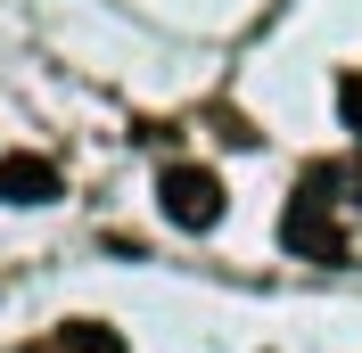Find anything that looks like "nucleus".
Here are the masks:
<instances>
[{"label": "nucleus", "instance_id": "f257e3e1", "mask_svg": "<svg viewBox=\"0 0 362 353\" xmlns=\"http://www.w3.org/2000/svg\"><path fill=\"white\" fill-rule=\"evenodd\" d=\"M157 205L173 230H214L223 222V181L206 173V164H165L157 173Z\"/></svg>", "mask_w": 362, "mask_h": 353}, {"label": "nucleus", "instance_id": "20e7f679", "mask_svg": "<svg viewBox=\"0 0 362 353\" xmlns=\"http://www.w3.org/2000/svg\"><path fill=\"white\" fill-rule=\"evenodd\" d=\"M58 353H124V337H115L107 321H66V329H58Z\"/></svg>", "mask_w": 362, "mask_h": 353}, {"label": "nucleus", "instance_id": "7ed1b4c3", "mask_svg": "<svg viewBox=\"0 0 362 353\" xmlns=\"http://www.w3.org/2000/svg\"><path fill=\"white\" fill-rule=\"evenodd\" d=\"M49 198H58V164L49 156H33V148L0 156V205H49Z\"/></svg>", "mask_w": 362, "mask_h": 353}, {"label": "nucleus", "instance_id": "f03ea898", "mask_svg": "<svg viewBox=\"0 0 362 353\" xmlns=\"http://www.w3.org/2000/svg\"><path fill=\"white\" fill-rule=\"evenodd\" d=\"M280 230H288V246H296V255H313V263H346V230L321 214V198H313V189L288 205V222H280Z\"/></svg>", "mask_w": 362, "mask_h": 353}, {"label": "nucleus", "instance_id": "39448f33", "mask_svg": "<svg viewBox=\"0 0 362 353\" xmlns=\"http://www.w3.org/2000/svg\"><path fill=\"white\" fill-rule=\"evenodd\" d=\"M338 107H346V124L362 132V83H346V90H338Z\"/></svg>", "mask_w": 362, "mask_h": 353}]
</instances>
